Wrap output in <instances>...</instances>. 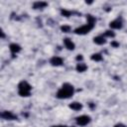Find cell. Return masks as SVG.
I'll use <instances>...</instances> for the list:
<instances>
[{"label":"cell","mask_w":127,"mask_h":127,"mask_svg":"<svg viewBox=\"0 0 127 127\" xmlns=\"http://www.w3.org/2000/svg\"><path fill=\"white\" fill-rule=\"evenodd\" d=\"M64 47L67 49V50H69V51H72V50H74V44H73V42L70 40V39H68V38H64Z\"/></svg>","instance_id":"ba28073f"},{"label":"cell","mask_w":127,"mask_h":127,"mask_svg":"<svg viewBox=\"0 0 127 127\" xmlns=\"http://www.w3.org/2000/svg\"><path fill=\"white\" fill-rule=\"evenodd\" d=\"M93 27H94L93 25H90V24L86 23L85 25H83V26H81V27L75 29V30H74V33L77 34V35H85V34L89 33V32L93 29Z\"/></svg>","instance_id":"3957f363"},{"label":"cell","mask_w":127,"mask_h":127,"mask_svg":"<svg viewBox=\"0 0 127 127\" xmlns=\"http://www.w3.org/2000/svg\"><path fill=\"white\" fill-rule=\"evenodd\" d=\"M69 108L74 110V111H78V110H80L82 108V105L79 102H72V103L69 104Z\"/></svg>","instance_id":"8fae6325"},{"label":"cell","mask_w":127,"mask_h":127,"mask_svg":"<svg viewBox=\"0 0 127 127\" xmlns=\"http://www.w3.org/2000/svg\"><path fill=\"white\" fill-rule=\"evenodd\" d=\"M104 37H108V38H114V37H115V33H114L113 31L107 30V31H105V33H104Z\"/></svg>","instance_id":"2e32d148"},{"label":"cell","mask_w":127,"mask_h":127,"mask_svg":"<svg viewBox=\"0 0 127 127\" xmlns=\"http://www.w3.org/2000/svg\"><path fill=\"white\" fill-rule=\"evenodd\" d=\"M52 127H66V126H64V125H54Z\"/></svg>","instance_id":"7402d4cb"},{"label":"cell","mask_w":127,"mask_h":127,"mask_svg":"<svg viewBox=\"0 0 127 127\" xmlns=\"http://www.w3.org/2000/svg\"><path fill=\"white\" fill-rule=\"evenodd\" d=\"M50 63H51V64L54 65V66H60V65L63 64L64 61H63V59L60 58V57H53V58L51 59Z\"/></svg>","instance_id":"8992f818"},{"label":"cell","mask_w":127,"mask_h":127,"mask_svg":"<svg viewBox=\"0 0 127 127\" xmlns=\"http://www.w3.org/2000/svg\"><path fill=\"white\" fill-rule=\"evenodd\" d=\"M111 46H112V47H114V48H117V47H119V43H117V42L113 41V42H111Z\"/></svg>","instance_id":"d6986e66"},{"label":"cell","mask_w":127,"mask_h":127,"mask_svg":"<svg viewBox=\"0 0 127 127\" xmlns=\"http://www.w3.org/2000/svg\"><path fill=\"white\" fill-rule=\"evenodd\" d=\"M90 120H91V118H90V116H88V115H80V116H78V117H76V124L77 125H79V126H85V125H87L89 122H90Z\"/></svg>","instance_id":"277c9868"},{"label":"cell","mask_w":127,"mask_h":127,"mask_svg":"<svg viewBox=\"0 0 127 127\" xmlns=\"http://www.w3.org/2000/svg\"><path fill=\"white\" fill-rule=\"evenodd\" d=\"M62 14H63L64 17H69V16L71 15V12L66 11V10H62Z\"/></svg>","instance_id":"ac0fdd59"},{"label":"cell","mask_w":127,"mask_h":127,"mask_svg":"<svg viewBox=\"0 0 127 127\" xmlns=\"http://www.w3.org/2000/svg\"><path fill=\"white\" fill-rule=\"evenodd\" d=\"M47 5L48 4L46 2H36V3H34L33 6H34L35 9H40V8H45Z\"/></svg>","instance_id":"4fadbf2b"},{"label":"cell","mask_w":127,"mask_h":127,"mask_svg":"<svg viewBox=\"0 0 127 127\" xmlns=\"http://www.w3.org/2000/svg\"><path fill=\"white\" fill-rule=\"evenodd\" d=\"M86 19H87V23L90 24V25H95V22H96V19L92 16V15H87L86 16Z\"/></svg>","instance_id":"5bb4252c"},{"label":"cell","mask_w":127,"mask_h":127,"mask_svg":"<svg viewBox=\"0 0 127 127\" xmlns=\"http://www.w3.org/2000/svg\"><path fill=\"white\" fill-rule=\"evenodd\" d=\"M61 30L64 32V33H69L70 32V27L69 26H67V25H64V26H62L61 27Z\"/></svg>","instance_id":"e0dca14e"},{"label":"cell","mask_w":127,"mask_h":127,"mask_svg":"<svg viewBox=\"0 0 127 127\" xmlns=\"http://www.w3.org/2000/svg\"><path fill=\"white\" fill-rule=\"evenodd\" d=\"M87 69V65L85 64H83V63H78L77 64H76V70L77 71H79V72H83V71H85Z\"/></svg>","instance_id":"7c38bea8"},{"label":"cell","mask_w":127,"mask_h":127,"mask_svg":"<svg viewBox=\"0 0 127 127\" xmlns=\"http://www.w3.org/2000/svg\"><path fill=\"white\" fill-rule=\"evenodd\" d=\"M74 92V87L72 84L70 83H64L62 85V87L58 90L57 92V97L60 98V99H66V98H69L72 96Z\"/></svg>","instance_id":"6da1fadb"},{"label":"cell","mask_w":127,"mask_h":127,"mask_svg":"<svg viewBox=\"0 0 127 127\" xmlns=\"http://www.w3.org/2000/svg\"><path fill=\"white\" fill-rule=\"evenodd\" d=\"M114 127H126L124 124H122V123H118V124H116Z\"/></svg>","instance_id":"ffe728a7"},{"label":"cell","mask_w":127,"mask_h":127,"mask_svg":"<svg viewBox=\"0 0 127 127\" xmlns=\"http://www.w3.org/2000/svg\"><path fill=\"white\" fill-rule=\"evenodd\" d=\"M1 117L5 120H15V119H17V116L14 113H12L11 111H3L1 113Z\"/></svg>","instance_id":"5b68a950"},{"label":"cell","mask_w":127,"mask_h":127,"mask_svg":"<svg viewBox=\"0 0 127 127\" xmlns=\"http://www.w3.org/2000/svg\"><path fill=\"white\" fill-rule=\"evenodd\" d=\"M9 49H10L12 54H17V53H19L21 51V47L18 44H11L9 46Z\"/></svg>","instance_id":"30bf717a"},{"label":"cell","mask_w":127,"mask_h":127,"mask_svg":"<svg viewBox=\"0 0 127 127\" xmlns=\"http://www.w3.org/2000/svg\"><path fill=\"white\" fill-rule=\"evenodd\" d=\"M31 90H32V86L26 80H22L18 84V93H19L20 96H23V97L30 96Z\"/></svg>","instance_id":"7a4b0ae2"},{"label":"cell","mask_w":127,"mask_h":127,"mask_svg":"<svg viewBox=\"0 0 127 127\" xmlns=\"http://www.w3.org/2000/svg\"><path fill=\"white\" fill-rule=\"evenodd\" d=\"M93 42H94L96 45H103V44H105V43H106V40H105L104 36H103V35H101V36L94 37Z\"/></svg>","instance_id":"9c48e42d"},{"label":"cell","mask_w":127,"mask_h":127,"mask_svg":"<svg viewBox=\"0 0 127 127\" xmlns=\"http://www.w3.org/2000/svg\"><path fill=\"white\" fill-rule=\"evenodd\" d=\"M111 29H121L122 28V21L119 19H115L109 23Z\"/></svg>","instance_id":"52a82bcc"},{"label":"cell","mask_w":127,"mask_h":127,"mask_svg":"<svg viewBox=\"0 0 127 127\" xmlns=\"http://www.w3.org/2000/svg\"><path fill=\"white\" fill-rule=\"evenodd\" d=\"M90 59L92 61H95V62H100V61H102V56L100 54H93Z\"/></svg>","instance_id":"9a60e30c"},{"label":"cell","mask_w":127,"mask_h":127,"mask_svg":"<svg viewBox=\"0 0 127 127\" xmlns=\"http://www.w3.org/2000/svg\"><path fill=\"white\" fill-rule=\"evenodd\" d=\"M71 127H74V126H71Z\"/></svg>","instance_id":"603a6c76"},{"label":"cell","mask_w":127,"mask_h":127,"mask_svg":"<svg viewBox=\"0 0 127 127\" xmlns=\"http://www.w3.org/2000/svg\"><path fill=\"white\" fill-rule=\"evenodd\" d=\"M76 61H82V56L81 55H78L76 57Z\"/></svg>","instance_id":"44dd1931"}]
</instances>
